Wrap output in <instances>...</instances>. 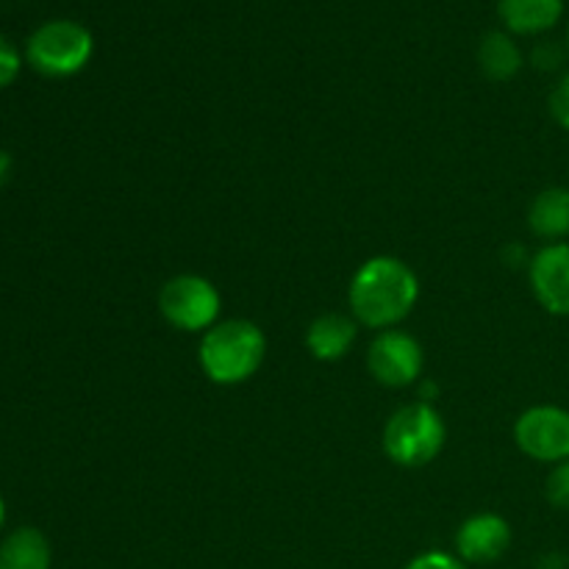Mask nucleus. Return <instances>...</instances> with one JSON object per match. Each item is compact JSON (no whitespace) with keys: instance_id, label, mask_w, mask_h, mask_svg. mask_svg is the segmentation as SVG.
I'll return each mask as SVG.
<instances>
[{"instance_id":"15","label":"nucleus","mask_w":569,"mask_h":569,"mask_svg":"<svg viewBox=\"0 0 569 569\" xmlns=\"http://www.w3.org/2000/svg\"><path fill=\"white\" fill-rule=\"evenodd\" d=\"M545 498L553 509L569 511V459L553 465L548 481H545Z\"/></svg>"},{"instance_id":"4","label":"nucleus","mask_w":569,"mask_h":569,"mask_svg":"<svg viewBox=\"0 0 569 569\" xmlns=\"http://www.w3.org/2000/svg\"><path fill=\"white\" fill-rule=\"evenodd\" d=\"M94 39L76 20H50L28 37L26 59L39 76L70 78L89 64Z\"/></svg>"},{"instance_id":"2","label":"nucleus","mask_w":569,"mask_h":569,"mask_svg":"<svg viewBox=\"0 0 569 569\" xmlns=\"http://www.w3.org/2000/svg\"><path fill=\"white\" fill-rule=\"evenodd\" d=\"M267 339L256 322L222 320L200 339L198 359L206 378L220 387H237L253 378L264 365Z\"/></svg>"},{"instance_id":"12","label":"nucleus","mask_w":569,"mask_h":569,"mask_svg":"<svg viewBox=\"0 0 569 569\" xmlns=\"http://www.w3.org/2000/svg\"><path fill=\"white\" fill-rule=\"evenodd\" d=\"M53 550L39 528L22 526L0 545V569H50Z\"/></svg>"},{"instance_id":"16","label":"nucleus","mask_w":569,"mask_h":569,"mask_svg":"<svg viewBox=\"0 0 569 569\" xmlns=\"http://www.w3.org/2000/svg\"><path fill=\"white\" fill-rule=\"evenodd\" d=\"M548 109H550V117L556 120V126H561L565 131H569V72L559 78V83H556L553 92H550Z\"/></svg>"},{"instance_id":"8","label":"nucleus","mask_w":569,"mask_h":569,"mask_svg":"<svg viewBox=\"0 0 569 569\" xmlns=\"http://www.w3.org/2000/svg\"><path fill=\"white\" fill-rule=\"evenodd\" d=\"M528 276L539 306L553 317H569V242H550L537 250Z\"/></svg>"},{"instance_id":"14","label":"nucleus","mask_w":569,"mask_h":569,"mask_svg":"<svg viewBox=\"0 0 569 569\" xmlns=\"http://www.w3.org/2000/svg\"><path fill=\"white\" fill-rule=\"evenodd\" d=\"M478 64L492 81H511L522 70V53L506 31H489L478 44Z\"/></svg>"},{"instance_id":"6","label":"nucleus","mask_w":569,"mask_h":569,"mask_svg":"<svg viewBox=\"0 0 569 569\" xmlns=\"http://www.w3.org/2000/svg\"><path fill=\"white\" fill-rule=\"evenodd\" d=\"M515 442L528 459L561 465L569 459V411L561 406H533L515 422Z\"/></svg>"},{"instance_id":"13","label":"nucleus","mask_w":569,"mask_h":569,"mask_svg":"<svg viewBox=\"0 0 569 569\" xmlns=\"http://www.w3.org/2000/svg\"><path fill=\"white\" fill-rule=\"evenodd\" d=\"M528 226L539 239H550V242H561L569 237V189H542L528 209Z\"/></svg>"},{"instance_id":"18","label":"nucleus","mask_w":569,"mask_h":569,"mask_svg":"<svg viewBox=\"0 0 569 569\" xmlns=\"http://www.w3.org/2000/svg\"><path fill=\"white\" fill-rule=\"evenodd\" d=\"M403 569H467V565L459 556L442 553V550H428V553H420L417 559H411Z\"/></svg>"},{"instance_id":"11","label":"nucleus","mask_w":569,"mask_h":569,"mask_svg":"<svg viewBox=\"0 0 569 569\" xmlns=\"http://www.w3.org/2000/svg\"><path fill=\"white\" fill-rule=\"evenodd\" d=\"M356 342V322L345 315H322L306 331V348L317 361H339Z\"/></svg>"},{"instance_id":"17","label":"nucleus","mask_w":569,"mask_h":569,"mask_svg":"<svg viewBox=\"0 0 569 569\" xmlns=\"http://www.w3.org/2000/svg\"><path fill=\"white\" fill-rule=\"evenodd\" d=\"M20 50H17L9 39L0 37V89H6L17 76H20Z\"/></svg>"},{"instance_id":"9","label":"nucleus","mask_w":569,"mask_h":569,"mask_svg":"<svg viewBox=\"0 0 569 569\" xmlns=\"http://www.w3.org/2000/svg\"><path fill=\"white\" fill-rule=\"evenodd\" d=\"M509 545L511 526L492 511L472 515L456 531V556L465 565H492L509 550Z\"/></svg>"},{"instance_id":"7","label":"nucleus","mask_w":569,"mask_h":569,"mask_svg":"<svg viewBox=\"0 0 569 569\" xmlns=\"http://www.w3.org/2000/svg\"><path fill=\"white\" fill-rule=\"evenodd\" d=\"M367 370L389 389L411 387L422 372L420 342L406 331H381L367 350Z\"/></svg>"},{"instance_id":"1","label":"nucleus","mask_w":569,"mask_h":569,"mask_svg":"<svg viewBox=\"0 0 569 569\" xmlns=\"http://www.w3.org/2000/svg\"><path fill=\"white\" fill-rule=\"evenodd\" d=\"M350 311L376 331H389L411 315L420 300V278L395 256H372L350 281Z\"/></svg>"},{"instance_id":"22","label":"nucleus","mask_w":569,"mask_h":569,"mask_svg":"<svg viewBox=\"0 0 569 569\" xmlns=\"http://www.w3.org/2000/svg\"><path fill=\"white\" fill-rule=\"evenodd\" d=\"M567 48H569V31H567Z\"/></svg>"},{"instance_id":"5","label":"nucleus","mask_w":569,"mask_h":569,"mask_svg":"<svg viewBox=\"0 0 569 569\" xmlns=\"http://www.w3.org/2000/svg\"><path fill=\"white\" fill-rule=\"evenodd\" d=\"M222 298L203 276H176L161 287L159 311L178 331H209L217 326Z\"/></svg>"},{"instance_id":"20","label":"nucleus","mask_w":569,"mask_h":569,"mask_svg":"<svg viewBox=\"0 0 569 569\" xmlns=\"http://www.w3.org/2000/svg\"><path fill=\"white\" fill-rule=\"evenodd\" d=\"M9 172H11V156H9V150L0 148V187H3V183H6Z\"/></svg>"},{"instance_id":"3","label":"nucleus","mask_w":569,"mask_h":569,"mask_svg":"<svg viewBox=\"0 0 569 569\" xmlns=\"http://www.w3.org/2000/svg\"><path fill=\"white\" fill-rule=\"evenodd\" d=\"M445 439V420L431 403H417L403 406L395 411L383 428V453L389 461L398 467H426L442 453Z\"/></svg>"},{"instance_id":"19","label":"nucleus","mask_w":569,"mask_h":569,"mask_svg":"<svg viewBox=\"0 0 569 569\" xmlns=\"http://www.w3.org/2000/svg\"><path fill=\"white\" fill-rule=\"evenodd\" d=\"M561 59H565V53H561L559 44L553 42H542L533 50V64H537L539 70H556V67L561 64Z\"/></svg>"},{"instance_id":"10","label":"nucleus","mask_w":569,"mask_h":569,"mask_svg":"<svg viewBox=\"0 0 569 569\" xmlns=\"http://www.w3.org/2000/svg\"><path fill=\"white\" fill-rule=\"evenodd\" d=\"M498 14L511 33L533 37L559 26L565 0H498Z\"/></svg>"},{"instance_id":"21","label":"nucleus","mask_w":569,"mask_h":569,"mask_svg":"<svg viewBox=\"0 0 569 569\" xmlns=\"http://www.w3.org/2000/svg\"><path fill=\"white\" fill-rule=\"evenodd\" d=\"M6 522V503H3V495H0V528H3Z\"/></svg>"}]
</instances>
